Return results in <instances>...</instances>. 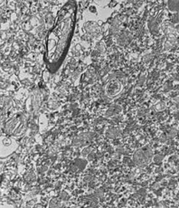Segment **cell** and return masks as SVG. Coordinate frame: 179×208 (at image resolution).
<instances>
[{
  "label": "cell",
  "instance_id": "obj_3",
  "mask_svg": "<svg viewBox=\"0 0 179 208\" xmlns=\"http://www.w3.org/2000/svg\"><path fill=\"white\" fill-rule=\"evenodd\" d=\"M95 1L98 3H105V4H107L109 2V0H95Z\"/></svg>",
  "mask_w": 179,
  "mask_h": 208
},
{
  "label": "cell",
  "instance_id": "obj_2",
  "mask_svg": "<svg viewBox=\"0 0 179 208\" xmlns=\"http://www.w3.org/2000/svg\"><path fill=\"white\" fill-rule=\"evenodd\" d=\"M152 157H153V154L149 149H143L135 153L133 159L138 166L144 167L150 162Z\"/></svg>",
  "mask_w": 179,
  "mask_h": 208
},
{
  "label": "cell",
  "instance_id": "obj_1",
  "mask_svg": "<svg viewBox=\"0 0 179 208\" xmlns=\"http://www.w3.org/2000/svg\"><path fill=\"white\" fill-rule=\"evenodd\" d=\"M77 21V5L68 0L58 11L52 28L45 37V63L48 71L56 73L65 60L74 35Z\"/></svg>",
  "mask_w": 179,
  "mask_h": 208
}]
</instances>
